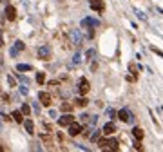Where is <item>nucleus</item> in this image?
<instances>
[{
    "label": "nucleus",
    "instance_id": "1",
    "mask_svg": "<svg viewBox=\"0 0 163 152\" xmlns=\"http://www.w3.org/2000/svg\"><path fill=\"white\" fill-rule=\"evenodd\" d=\"M118 118L122 119L123 123H132L134 121V116H132V112H130L129 109H122V111H118Z\"/></svg>",
    "mask_w": 163,
    "mask_h": 152
},
{
    "label": "nucleus",
    "instance_id": "2",
    "mask_svg": "<svg viewBox=\"0 0 163 152\" xmlns=\"http://www.w3.org/2000/svg\"><path fill=\"white\" fill-rule=\"evenodd\" d=\"M67 132H69V136H78V134H82L83 132V127L80 125V123H76V121H73L69 127H67Z\"/></svg>",
    "mask_w": 163,
    "mask_h": 152
},
{
    "label": "nucleus",
    "instance_id": "3",
    "mask_svg": "<svg viewBox=\"0 0 163 152\" xmlns=\"http://www.w3.org/2000/svg\"><path fill=\"white\" fill-rule=\"evenodd\" d=\"M36 54H38V58H42V60H49L51 58V47L49 45H40Z\"/></svg>",
    "mask_w": 163,
    "mask_h": 152
},
{
    "label": "nucleus",
    "instance_id": "4",
    "mask_svg": "<svg viewBox=\"0 0 163 152\" xmlns=\"http://www.w3.org/2000/svg\"><path fill=\"white\" fill-rule=\"evenodd\" d=\"M38 100H40V103H42V105H46V107H49V105L53 103L51 94H49V92H46V91H40V92H38Z\"/></svg>",
    "mask_w": 163,
    "mask_h": 152
},
{
    "label": "nucleus",
    "instance_id": "5",
    "mask_svg": "<svg viewBox=\"0 0 163 152\" xmlns=\"http://www.w3.org/2000/svg\"><path fill=\"white\" fill-rule=\"evenodd\" d=\"M73 121H74V116H73L71 112H67V114H63V116L58 119V125H60V127H69Z\"/></svg>",
    "mask_w": 163,
    "mask_h": 152
},
{
    "label": "nucleus",
    "instance_id": "6",
    "mask_svg": "<svg viewBox=\"0 0 163 152\" xmlns=\"http://www.w3.org/2000/svg\"><path fill=\"white\" fill-rule=\"evenodd\" d=\"M89 89H91V85H89V82H87V78H80L78 80V92L80 94H87Z\"/></svg>",
    "mask_w": 163,
    "mask_h": 152
},
{
    "label": "nucleus",
    "instance_id": "7",
    "mask_svg": "<svg viewBox=\"0 0 163 152\" xmlns=\"http://www.w3.org/2000/svg\"><path fill=\"white\" fill-rule=\"evenodd\" d=\"M71 38H73V43H74V45H80L82 40H83L80 29H73V31H71Z\"/></svg>",
    "mask_w": 163,
    "mask_h": 152
},
{
    "label": "nucleus",
    "instance_id": "8",
    "mask_svg": "<svg viewBox=\"0 0 163 152\" xmlns=\"http://www.w3.org/2000/svg\"><path fill=\"white\" fill-rule=\"evenodd\" d=\"M91 9H93V11H96V13H102V11L105 9L103 0H91Z\"/></svg>",
    "mask_w": 163,
    "mask_h": 152
},
{
    "label": "nucleus",
    "instance_id": "9",
    "mask_svg": "<svg viewBox=\"0 0 163 152\" xmlns=\"http://www.w3.org/2000/svg\"><path fill=\"white\" fill-rule=\"evenodd\" d=\"M4 15H6V18H7L9 22H13V20L16 18V9H15L13 6H7V7L4 9Z\"/></svg>",
    "mask_w": 163,
    "mask_h": 152
},
{
    "label": "nucleus",
    "instance_id": "10",
    "mask_svg": "<svg viewBox=\"0 0 163 152\" xmlns=\"http://www.w3.org/2000/svg\"><path fill=\"white\" fill-rule=\"evenodd\" d=\"M102 132H103L105 136H111V134H114V132H116V125H114L112 121H107V123L103 125V129H102Z\"/></svg>",
    "mask_w": 163,
    "mask_h": 152
},
{
    "label": "nucleus",
    "instance_id": "11",
    "mask_svg": "<svg viewBox=\"0 0 163 152\" xmlns=\"http://www.w3.org/2000/svg\"><path fill=\"white\" fill-rule=\"evenodd\" d=\"M96 26H100V22L94 20V18H85V20H82V27H83V29H87V27H96Z\"/></svg>",
    "mask_w": 163,
    "mask_h": 152
},
{
    "label": "nucleus",
    "instance_id": "12",
    "mask_svg": "<svg viewBox=\"0 0 163 152\" xmlns=\"http://www.w3.org/2000/svg\"><path fill=\"white\" fill-rule=\"evenodd\" d=\"M74 102H76V103H74L76 107H87V105H89V100H87V98H83V94H82V96H78Z\"/></svg>",
    "mask_w": 163,
    "mask_h": 152
},
{
    "label": "nucleus",
    "instance_id": "13",
    "mask_svg": "<svg viewBox=\"0 0 163 152\" xmlns=\"http://www.w3.org/2000/svg\"><path fill=\"white\" fill-rule=\"evenodd\" d=\"M22 114H24L22 111H13V112H11V116H13V119H15L16 123H22V121H24V116H22Z\"/></svg>",
    "mask_w": 163,
    "mask_h": 152
},
{
    "label": "nucleus",
    "instance_id": "14",
    "mask_svg": "<svg viewBox=\"0 0 163 152\" xmlns=\"http://www.w3.org/2000/svg\"><path fill=\"white\" fill-rule=\"evenodd\" d=\"M24 127H26V130H27L29 134H35V123H33L31 119H26V121H24Z\"/></svg>",
    "mask_w": 163,
    "mask_h": 152
},
{
    "label": "nucleus",
    "instance_id": "15",
    "mask_svg": "<svg viewBox=\"0 0 163 152\" xmlns=\"http://www.w3.org/2000/svg\"><path fill=\"white\" fill-rule=\"evenodd\" d=\"M132 136H134L136 139H143V130H141L140 127H134V129H132Z\"/></svg>",
    "mask_w": 163,
    "mask_h": 152
},
{
    "label": "nucleus",
    "instance_id": "16",
    "mask_svg": "<svg viewBox=\"0 0 163 152\" xmlns=\"http://www.w3.org/2000/svg\"><path fill=\"white\" fill-rule=\"evenodd\" d=\"M33 67H31V65H27V63H18L16 65V71L18 72H24V71H31Z\"/></svg>",
    "mask_w": 163,
    "mask_h": 152
},
{
    "label": "nucleus",
    "instance_id": "17",
    "mask_svg": "<svg viewBox=\"0 0 163 152\" xmlns=\"http://www.w3.org/2000/svg\"><path fill=\"white\" fill-rule=\"evenodd\" d=\"M109 148L111 150H120V145H118V139H109Z\"/></svg>",
    "mask_w": 163,
    "mask_h": 152
},
{
    "label": "nucleus",
    "instance_id": "18",
    "mask_svg": "<svg viewBox=\"0 0 163 152\" xmlns=\"http://www.w3.org/2000/svg\"><path fill=\"white\" fill-rule=\"evenodd\" d=\"M129 71L132 72L134 76H138V71H140V65H136V63H129Z\"/></svg>",
    "mask_w": 163,
    "mask_h": 152
},
{
    "label": "nucleus",
    "instance_id": "19",
    "mask_svg": "<svg viewBox=\"0 0 163 152\" xmlns=\"http://www.w3.org/2000/svg\"><path fill=\"white\" fill-rule=\"evenodd\" d=\"M60 109H62L63 112H71V111H73V105H71V103H67V102H63Z\"/></svg>",
    "mask_w": 163,
    "mask_h": 152
},
{
    "label": "nucleus",
    "instance_id": "20",
    "mask_svg": "<svg viewBox=\"0 0 163 152\" xmlns=\"http://www.w3.org/2000/svg\"><path fill=\"white\" fill-rule=\"evenodd\" d=\"M116 114H118V112L114 111V109H107V118H109V119H112V118H116Z\"/></svg>",
    "mask_w": 163,
    "mask_h": 152
},
{
    "label": "nucleus",
    "instance_id": "21",
    "mask_svg": "<svg viewBox=\"0 0 163 152\" xmlns=\"http://www.w3.org/2000/svg\"><path fill=\"white\" fill-rule=\"evenodd\" d=\"M36 82L43 83V82H46V74H43V72H36Z\"/></svg>",
    "mask_w": 163,
    "mask_h": 152
},
{
    "label": "nucleus",
    "instance_id": "22",
    "mask_svg": "<svg viewBox=\"0 0 163 152\" xmlns=\"http://www.w3.org/2000/svg\"><path fill=\"white\" fill-rule=\"evenodd\" d=\"M22 112H24V116H29L31 114V107L24 103V105H22Z\"/></svg>",
    "mask_w": 163,
    "mask_h": 152
},
{
    "label": "nucleus",
    "instance_id": "23",
    "mask_svg": "<svg viewBox=\"0 0 163 152\" xmlns=\"http://www.w3.org/2000/svg\"><path fill=\"white\" fill-rule=\"evenodd\" d=\"M15 47H16L18 51H24L26 45H24V42H22V40H16V42H15Z\"/></svg>",
    "mask_w": 163,
    "mask_h": 152
},
{
    "label": "nucleus",
    "instance_id": "24",
    "mask_svg": "<svg viewBox=\"0 0 163 152\" xmlns=\"http://www.w3.org/2000/svg\"><path fill=\"white\" fill-rule=\"evenodd\" d=\"M98 139H100V130H96V132L91 134V141H98Z\"/></svg>",
    "mask_w": 163,
    "mask_h": 152
},
{
    "label": "nucleus",
    "instance_id": "25",
    "mask_svg": "<svg viewBox=\"0 0 163 152\" xmlns=\"http://www.w3.org/2000/svg\"><path fill=\"white\" fill-rule=\"evenodd\" d=\"M96 121H98V116H89V125H96Z\"/></svg>",
    "mask_w": 163,
    "mask_h": 152
},
{
    "label": "nucleus",
    "instance_id": "26",
    "mask_svg": "<svg viewBox=\"0 0 163 152\" xmlns=\"http://www.w3.org/2000/svg\"><path fill=\"white\" fill-rule=\"evenodd\" d=\"M89 116H91V114H82V116H80V121H82V123L89 121Z\"/></svg>",
    "mask_w": 163,
    "mask_h": 152
},
{
    "label": "nucleus",
    "instance_id": "27",
    "mask_svg": "<svg viewBox=\"0 0 163 152\" xmlns=\"http://www.w3.org/2000/svg\"><path fill=\"white\" fill-rule=\"evenodd\" d=\"M134 150H141V139H136V143H134Z\"/></svg>",
    "mask_w": 163,
    "mask_h": 152
},
{
    "label": "nucleus",
    "instance_id": "28",
    "mask_svg": "<svg viewBox=\"0 0 163 152\" xmlns=\"http://www.w3.org/2000/svg\"><path fill=\"white\" fill-rule=\"evenodd\" d=\"M73 62H74V63H80V62H82V56H80V54H74Z\"/></svg>",
    "mask_w": 163,
    "mask_h": 152
},
{
    "label": "nucleus",
    "instance_id": "29",
    "mask_svg": "<svg viewBox=\"0 0 163 152\" xmlns=\"http://www.w3.org/2000/svg\"><path fill=\"white\" fill-rule=\"evenodd\" d=\"M33 109H35V112H36V114H40V105H38L36 102H35V103H33Z\"/></svg>",
    "mask_w": 163,
    "mask_h": 152
},
{
    "label": "nucleus",
    "instance_id": "30",
    "mask_svg": "<svg viewBox=\"0 0 163 152\" xmlns=\"http://www.w3.org/2000/svg\"><path fill=\"white\" fill-rule=\"evenodd\" d=\"M150 51H152V53H156V54H159V56L163 58V53H161L159 49H156V47H150Z\"/></svg>",
    "mask_w": 163,
    "mask_h": 152
},
{
    "label": "nucleus",
    "instance_id": "31",
    "mask_svg": "<svg viewBox=\"0 0 163 152\" xmlns=\"http://www.w3.org/2000/svg\"><path fill=\"white\" fill-rule=\"evenodd\" d=\"M136 15H138V16H140V18H141V20H147V16H145V15H143V13H141V11H136Z\"/></svg>",
    "mask_w": 163,
    "mask_h": 152
},
{
    "label": "nucleus",
    "instance_id": "32",
    "mask_svg": "<svg viewBox=\"0 0 163 152\" xmlns=\"http://www.w3.org/2000/svg\"><path fill=\"white\" fill-rule=\"evenodd\" d=\"M7 83H9L11 87H13V85H15V80H13V78H11V76H7Z\"/></svg>",
    "mask_w": 163,
    "mask_h": 152
},
{
    "label": "nucleus",
    "instance_id": "33",
    "mask_svg": "<svg viewBox=\"0 0 163 152\" xmlns=\"http://www.w3.org/2000/svg\"><path fill=\"white\" fill-rule=\"evenodd\" d=\"M20 92H22V94H27V92H29V91H27V89H26V87H20Z\"/></svg>",
    "mask_w": 163,
    "mask_h": 152
}]
</instances>
